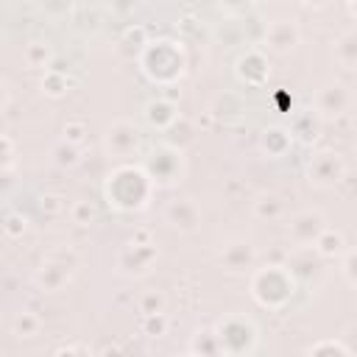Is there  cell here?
Listing matches in <instances>:
<instances>
[{"mask_svg":"<svg viewBox=\"0 0 357 357\" xmlns=\"http://www.w3.org/2000/svg\"><path fill=\"white\" fill-rule=\"evenodd\" d=\"M259 145H262V151H265L271 159H279V156H284L287 148L293 145V134L284 131V128H279V126H271V128L262 131Z\"/></svg>","mask_w":357,"mask_h":357,"instance_id":"cell-14","label":"cell"},{"mask_svg":"<svg viewBox=\"0 0 357 357\" xmlns=\"http://www.w3.org/2000/svg\"><path fill=\"white\" fill-rule=\"evenodd\" d=\"M153 259H156V248L151 243H128L117 257V271L126 276H142L151 271Z\"/></svg>","mask_w":357,"mask_h":357,"instance_id":"cell-7","label":"cell"},{"mask_svg":"<svg viewBox=\"0 0 357 357\" xmlns=\"http://www.w3.org/2000/svg\"><path fill=\"white\" fill-rule=\"evenodd\" d=\"M6 100H8V89H6V84L0 81V109L6 106Z\"/></svg>","mask_w":357,"mask_h":357,"instance_id":"cell-28","label":"cell"},{"mask_svg":"<svg viewBox=\"0 0 357 357\" xmlns=\"http://www.w3.org/2000/svg\"><path fill=\"white\" fill-rule=\"evenodd\" d=\"M139 312L142 315H151V312H165V296L162 293H145L139 298Z\"/></svg>","mask_w":357,"mask_h":357,"instance_id":"cell-22","label":"cell"},{"mask_svg":"<svg viewBox=\"0 0 357 357\" xmlns=\"http://www.w3.org/2000/svg\"><path fill=\"white\" fill-rule=\"evenodd\" d=\"M53 159H56V165H61V167H73V165H78V148L64 139V142H59V145L53 148Z\"/></svg>","mask_w":357,"mask_h":357,"instance_id":"cell-21","label":"cell"},{"mask_svg":"<svg viewBox=\"0 0 357 357\" xmlns=\"http://www.w3.org/2000/svg\"><path fill=\"white\" fill-rule=\"evenodd\" d=\"M251 293L262 307H282L293 296V273L282 271V265H268L259 268L251 279Z\"/></svg>","mask_w":357,"mask_h":357,"instance_id":"cell-2","label":"cell"},{"mask_svg":"<svg viewBox=\"0 0 357 357\" xmlns=\"http://www.w3.org/2000/svg\"><path fill=\"white\" fill-rule=\"evenodd\" d=\"M304 3H307V6H326L329 0H304Z\"/></svg>","mask_w":357,"mask_h":357,"instance_id":"cell-29","label":"cell"},{"mask_svg":"<svg viewBox=\"0 0 357 357\" xmlns=\"http://www.w3.org/2000/svg\"><path fill=\"white\" fill-rule=\"evenodd\" d=\"M25 61H28L31 67H45V64L50 61V47H47V42H31L28 50H25Z\"/></svg>","mask_w":357,"mask_h":357,"instance_id":"cell-20","label":"cell"},{"mask_svg":"<svg viewBox=\"0 0 357 357\" xmlns=\"http://www.w3.org/2000/svg\"><path fill=\"white\" fill-rule=\"evenodd\" d=\"M64 139L73 142V145H78V142L84 139V126H81V123H67V126H64Z\"/></svg>","mask_w":357,"mask_h":357,"instance_id":"cell-25","label":"cell"},{"mask_svg":"<svg viewBox=\"0 0 357 357\" xmlns=\"http://www.w3.org/2000/svg\"><path fill=\"white\" fill-rule=\"evenodd\" d=\"M137 6V0H109V8H114L117 14H128Z\"/></svg>","mask_w":357,"mask_h":357,"instance_id":"cell-26","label":"cell"},{"mask_svg":"<svg viewBox=\"0 0 357 357\" xmlns=\"http://www.w3.org/2000/svg\"><path fill=\"white\" fill-rule=\"evenodd\" d=\"M254 257H257V254H254V245L245 243V240H234V243L223 245V251H220V262H223V268L231 271V273L248 271V268L254 265Z\"/></svg>","mask_w":357,"mask_h":357,"instance_id":"cell-13","label":"cell"},{"mask_svg":"<svg viewBox=\"0 0 357 357\" xmlns=\"http://www.w3.org/2000/svg\"><path fill=\"white\" fill-rule=\"evenodd\" d=\"M265 45L271 50H276V53H290L298 45V28H296V22H290V20L271 22L265 28Z\"/></svg>","mask_w":357,"mask_h":357,"instance_id":"cell-11","label":"cell"},{"mask_svg":"<svg viewBox=\"0 0 357 357\" xmlns=\"http://www.w3.org/2000/svg\"><path fill=\"white\" fill-rule=\"evenodd\" d=\"M315 106H318V112H321L324 117H337V114L349 112V106H351V92H349L343 84H326V86L318 92Z\"/></svg>","mask_w":357,"mask_h":357,"instance_id":"cell-10","label":"cell"},{"mask_svg":"<svg viewBox=\"0 0 357 357\" xmlns=\"http://www.w3.org/2000/svg\"><path fill=\"white\" fill-rule=\"evenodd\" d=\"M326 349H335V351H340V354H351V351H349V346H343L340 340H324V343L310 346L307 351H310V354H321V351H326Z\"/></svg>","mask_w":357,"mask_h":357,"instance_id":"cell-24","label":"cell"},{"mask_svg":"<svg viewBox=\"0 0 357 357\" xmlns=\"http://www.w3.org/2000/svg\"><path fill=\"white\" fill-rule=\"evenodd\" d=\"M153 181L148 178V173L142 167H131L123 165L114 173H109L106 181V195L117 209H142L151 198Z\"/></svg>","mask_w":357,"mask_h":357,"instance_id":"cell-1","label":"cell"},{"mask_svg":"<svg viewBox=\"0 0 357 357\" xmlns=\"http://www.w3.org/2000/svg\"><path fill=\"white\" fill-rule=\"evenodd\" d=\"M167 329V315L165 312H151V315H142V332L148 337H162Z\"/></svg>","mask_w":357,"mask_h":357,"instance_id":"cell-18","label":"cell"},{"mask_svg":"<svg viewBox=\"0 0 357 357\" xmlns=\"http://www.w3.org/2000/svg\"><path fill=\"white\" fill-rule=\"evenodd\" d=\"M254 215L257 218H279L282 215V198L276 195V192H262V195H257V201H254Z\"/></svg>","mask_w":357,"mask_h":357,"instance_id":"cell-15","label":"cell"},{"mask_svg":"<svg viewBox=\"0 0 357 357\" xmlns=\"http://www.w3.org/2000/svg\"><path fill=\"white\" fill-rule=\"evenodd\" d=\"M335 59H337L346 70L354 67V36H351V33H346V36L335 45Z\"/></svg>","mask_w":357,"mask_h":357,"instance_id":"cell-19","label":"cell"},{"mask_svg":"<svg viewBox=\"0 0 357 357\" xmlns=\"http://www.w3.org/2000/svg\"><path fill=\"white\" fill-rule=\"evenodd\" d=\"M75 265H78V259H75V254L73 251H53L45 262H42V271H39V276H36V282L45 287V290H59L61 284H67L70 282V276H73V271H75Z\"/></svg>","mask_w":357,"mask_h":357,"instance_id":"cell-4","label":"cell"},{"mask_svg":"<svg viewBox=\"0 0 357 357\" xmlns=\"http://www.w3.org/2000/svg\"><path fill=\"white\" fill-rule=\"evenodd\" d=\"M137 139H139V134L128 120H117V123H112L106 128V148L112 153H117V156L131 153L137 148Z\"/></svg>","mask_w":357,"mask_h":357,"instance_id":"cell-12","label":"cell"},{"mask_svg":"<svg viewBox=\"0 0 357 357\" xmlns=\"http://www.w3.org/2000/svg\"><path fill=\"white\" fill-rule=\"evenodd\" d=\"M324 229H326L324 215H321V212H312V209L298 212V215L290 220V237H293L298 245H310V243H315L318 234H321Z\"/></svg>","mask_w":357,"mask_h":357,"instance_id":"cell-9","label":"cell"},{"mask_svg":"<svg viewBox=\"0 0 357 357\" xmlns=\"http://www.w3.org/2000/svg\"><path fill=\"white\" fill-rule=\"evenodd\" d=\"M315 248H318L324 257H337V254L343 251V237H340L337 231H332V229H324V231L318 234V240H315Z\"/></svg>","mask_w":357,"mask_h":357,"instance_id":"cell-16","label":"cell"},{"mask_svg":"<svg viewBox=\"0 0 357 357\" xmlns=\"http://www.w3.org/2000/svg\"><path fill=\"white\" fill-rule=\"evenodd\" d=\"M343 173H346V165L337 151H318L307 165L310 184H315V187H332L343 178Z\"/></svg>","mask_w":357,"mask_h":357,"instance_id":"cell-5","label":"cell"},{"mask_svg":"<svg viewBox=\"0 0 357 357\" xmlns=\"http://www.w3.org/2000/svg\"><path fill=\"white\" fill-rule=\"evenodd\" d=\"M165 220L178 231H195L201 223V209L192 198H176L165 206Z\"/></svg>","mask_w":357,"mask_h":357,"instance_id":"cell-8","label":"cell"},{"mask_svg":"<svg viewBox=\"0 0 357 357\" xmlns=\"http://www.w3.org/2000/svg\"><path fill=\"white\" fill-rule=\"evenodd\" d=\"M215 337H218V351H226L231 340H240V354L245 351H254V343H245V337L257 340V329L248 318H240V315H229L218 324V329H212Z\"/></svg>","mask_w":357,"mask_h":357,"instance_id":"cell-6","label":"cell"},{"mask_svg":"<svg viewBox=\"0 0 357 357\" xmlns=\"http://www.w3.org/2000/svg\"><path fill=\"white\" fill-rule=\"evenodd\" d=\"M142 170L148 173V178L153 184H173L181 178V170H184V159H181V151L173 148V145H162L159 151H153Z\"/></svg>","mask_w":357,"mask_h":357,"instance_id":"cell-3","label":"cell"},{"mask_svg":"<svg viewBox=\"0 0 357 357\" xmlns=\"http://www.w3.org/2000/svg\"><path fill=\"white\" fill-rule=\"evenodd\" d=\"M251 0H220V6H226L229 11H240V8H245Z\"/></svg>","mask_w":357,"mask_h":357,"instance_id":"cell-27","label":"cell"},{"mask_svg":"<svg viewBox=\"0 0 357 357\" xmlns=\"http://www.w3.org/2000/svg\"><path fill=\"white\" fill-rule=\"evenodd\" d=\"M42 86H45V92H50V95H61V92L67 89V78H61V75H56V73H47V75L42 78Z\"/></svg>","mask_w":357,"mask_h":357,"instance_id":"cell-23","label":"cell"},{"mask_svg":"<svg viewBox=\"0 0 357 357\" xmlns=\"http://www.w3.org/2000/svg\"><path fill=\"white\" fill-rule=\"evenodd\" d=\"M39 332V318L33 315V312H20L17 318H14V335L17 337H33Z\"/></svg>","mask_w":357,"mask_h":357,"instance_id":"cell-17","label":"cell"}]
</instances>
